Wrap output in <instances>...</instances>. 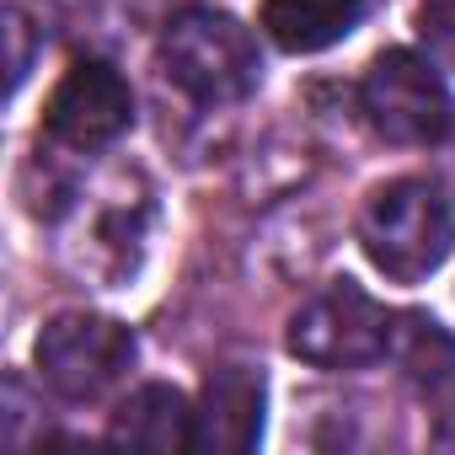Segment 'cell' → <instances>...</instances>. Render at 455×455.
I'll return each mask as SVG.
<instances>
[{"instance_id":"5b68a950","label":"cell","mask_w":455,"mask_h":455,"mask_svg":"<svg viewBox=\"0 0 455 455\" xmlns=\"http://www.w3.org/2000/svg\"><path fill=\"white\" fill-rule=\"evenodd\" d=\"M134 332L113 316H92V311H65L54 316L38 343H33V364L44 375L49 391H60L65 402H97L108 396L129 370H134Z\"/></svg>"},{"instance_id":"3957f363","label":"cell","mask_w":455,"mask_h":455,"mask_svg":"<svg viewBox=\"0 0 455 455\" xmlns=\"http://www.w3.org/2000/svg\"><path fill=\"white\" fill-rule=\"evenodd\" d=\"M359 102H364V118L375 124V134L391 145L428 150L455 129V102L444 92L439 65L412 49L375 54L359 81Z\"/></svg>"},{"instance_id":"4fadbf2b","label":"cell","mask_w":455,"mask_h":455,"mask_svg":"<svg viewBox=\"0 0 455 455\" xmlns=\"http://www.w3.org/2000/svg\"><path fill=\"white\" fill-rule=\"evenodd\" d=\"M134 12H145V17H161V12H166V0H134Z\"/></svg>"},{"instance_id":"277c9868","label":"cell","mask_w":455,"mask_h":455,"mask_svg":"<svg viewBox=\"0 0 455 455\" xmlns=\"http://www.w3.org/2000/svg\"><path fill=\"white\" fill-rule=\"evenodd\" d=\"M396 316L354 279H338L316 290L290 316V354L316 370H364L391 354Z\"/></svg>"},{"instance_id":"ba28073f","label":"cell","mask_w":455,"mask_h":455,"mask_svg":"<svg viewBox=\"0 0 455 455\" xmlns=\"http://www.w3.org/2000/svg\"><path fill=\"white\" fill-rule=\"evenodd\" d=\"M108 444H124V450H145V455H177V450H193V407L177 386H140L129 391L118 407H113V423H108Z\"/></svg>"},{"instance_id":"6da1fadb","label":"cell","mask_w":455,"mask_h":455,"mask_svg":"<svg viewBox=\"0 0 455 455\" xmlns=\"http://www.w3.org/2000/svg\"><path fill=\"white\" fill-rule=\"evenodd\" d=\"M359 247L391 284H423L455 252V214L423 177H396L370 193L359 214Z\"/></svg>"},{"instance_id":"7a4b0ae2","label":"cell","mask_w":455,"mask_h":455,"mask_svg":"<svg viewBox=\"0 0 455 455\" xmlns=\"http://www.w3.org/2000/svg\"><path fill=\"white\" fill-rule=\"evenodd\" d=\"M166 81L198 108H236L263 86L258 38L225 12H182L161 33Z\"/></svg>"},{"instance_id":"7c38bea8","label":"cell","mask_w":455,"mask_h":455,"mask_svg":"<svg viewBox=\"0 0 455 455\" xmlns=\"http://www.w3.org/2000/svg\"><path fill=\"white\" fill-rule=\"evenodd\" d=\"M28 70H33V22L17 6H6V81H12V92H22Z\"/></svg>"},{"instance_id":"52a82bcc","label":"cell","mask_w":455,"mask_h":455,"mask_svg":"<svg viewBox=\"0 0 455 455\" xmlns=\"http://www.w3.org/2000/svg\"><path fill=\"white\" fill-rule=\"evenodd\" d=\"M268 386L247 364H220L193 407V450L204 455H247L263 439Z\"/></svg>"},{"instance_id":"8fae6325","label":"cell","mask_w":455,"mask_h":455,"mask_svg":"<svg viewBox=\"0 0 455 455\" xmlns=\"http://www.w3.org/2000/svg\"><path fill=\"white\" fill-rule=\"evenodd\" d=\"M412 28H418L423 54L439 70H455V0H423L418 17H412Z\"/></svg>"},{"instance_id":"9c48e42d","label":"cell","mask_w":455,"mask_h":455,"mask_svg":"<svg viewBox=\"0 0 455 455\" xmlns=\"http://www.w3.org/2000/svg\"><path fill=\"white\" fill-rule=\"evenodd\" d=\"M364 22V0H263V33L284 54H322Z\"/></svg>"},{"instance_id":"30bf717a","label":"cell","mask_w":455,"mask_h":455,"mask_svg":"<svg viewBox=\"0 0 455 455\" xmlns=\"http://www.w3.org/2000/svg\"><path fill=\"white\" fill-rule=\"evenodd\" d=\"M391 354L402 359V370H407L428 396H439V391L455 386V338H450L434 316H423V311L396 316V327H391Z\"/></svg>"},{"instance_id":"8992f818","label":"cell","mask_w":455,"mask_h":455,"mask_svg":"<svg viewBox=\"0 0 455 455\" xmlns=\"http://www.w3.org/2000/svg\"><path fill=\"white\" fill-rule=\"evenodd\" d=\"M44 129L65 150H108L134 129V92L108 60H76L44 108Z\"/></svg>"}]
</instances>
